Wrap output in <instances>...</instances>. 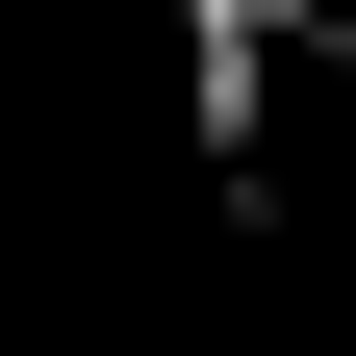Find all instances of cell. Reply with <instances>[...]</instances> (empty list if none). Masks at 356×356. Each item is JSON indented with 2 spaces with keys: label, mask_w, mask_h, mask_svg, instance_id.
I'll list each match as a JSON object with an SVG mask.
<instances>
[{
  "label": "cell",
  "mask_w": 356,
  "mask_h": 356,
  "mask_svg": "<svg viewBox=\"0 0 356 356\" xmlns=\"http://www.w3.org/2000/svg\"><path fill=\"white\" fill-rule=\"evenodd\" d=\"M254 127H280V0H178V153L254 178Z\"/></svg>",
  "instance_id": "cell-1"
}]
</instances>
